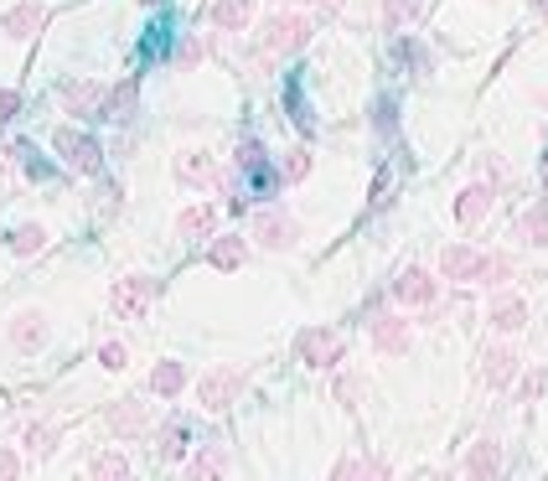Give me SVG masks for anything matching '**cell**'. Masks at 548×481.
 Here are the masks:
<instances>
[{
    "label": "cell",
    "instance_id": "cell-1",
    "mask_svg": "<svg viewBox=\"0 0 548 481\" xmlns=\"http://www.w3.org/2000/svg\"><path fill=\"white\" fill-rule=\"evenodd\" d=\"M311 16H300V11H280V16H269L264 21V32H259V47H264V57H290V52H300L311 42Z\"/></svg>",
    "mask_w": 548,
    "mask_h": 481
},
{
    "label": "cell",
    "instance_id": "cell-2",
    "mask_svg": "<svg viewBox=\"0 0 548 481\" xmlns=\"http://www.w3.org/2000/svg\"><path fill=\"white\" fill-rule=\"evenodd\" d=\"M295 357L306 368H342L347 363V342L331 332V326H306V332L295 337Z\"/></svg>",
    "mask_w": 548,
    "mask_h": 481
},
{
    "label": "cell",
    "instance_id": "cell-3",
    "mask_svg": "<svg viewBox=\"0 0 548 481\" xmlns=\"http://www.w3.org/2000/svg\"><path fill=\"white\" fill-rule=\"evenodd\" d=\"M156 295H161V285L150 280V275H125V280H114L109 306H114L119 321H140L150 306H156Z\"/></svg>",
    "mask_w": 548,
    "mask_h": 481
},
{
    "label": "cell",
    "instance_id": "cell-4",
    "mask_svg": "<svg viewBox=\"0 0 548 481\" xmlns=\"http://www.w3.org/2000/svg\"><path fill=\"white\" fill-rule=\"evenodd\" d=\"M243 383H249V373H243V368H212V373L197 378V404L207 414H223L243 394Z\"/></svg>",
    "mask_w": 548,
    "mask_h": 481
},
{
    "label": "cell",
    "instance_id": "cell-5",
    "mask_svg": "<svg viewBox=\"0 0 548 481\" xmlns=\"http://www.w3.org/2000/svg\"><path fill=\"white\" fill-rule=\"evenodd\" d=\"M393 300H399V306H409V311H430L435 300H440V280H435L424 264H404L399 280H393Z\"/></svg>",
    "mask_w": 548,
    "mask_h": 481
},
{
    "label": "cell",
    "instance_id": "cell-6",
    "mask_svg": "<svg viewBox=\"0 0 548 481\" xmlns=\"http://www.w3.org/2000/svg\"><path fill=\"white\" fill-rule=\"evenodd\" d=\"M481 378H486V388L507 394V388L523 378V352H517L507 337H497L492 347H486V357H481Z\"/></svg>",
    "mask_w": 548,
    "mask_h": 481
},
{
    "label": "cell",
    "instance_id": "cell-7",
    "mask_svg": "<svg viewBox=\"0 0 548 481\" xmlns=\"http://www.w3.org/2000/svg\"><path fill=\"white\" fill-rule=\"evenodd\" d=\"M52 145H57V156H63L73 171H83V176H99V166H104V145H99L94 135L57 130V135H52Z\"/></svg>",
    "mask_w": 548,
    "mask_h": 481
},
{
    "label": "cell",
    "instance_id": "cell-8",
    "mask_svg": "<svg viewBox=\"0 0 548 481\" xmlns=\"http://www.w3.org/2000/svg\"><path fill=\"white\" fill-rule=\"evenodd\" d=\"M254 238H259V249L269 254H285L300 244V223L290 213H280V207H264V213L254 218Z\"/></svg>",
    "mask_w": 548,
    "mask_h": 481
},
{
    "label": "cell",
    "instance_id": "cell-9",
    "mask_svg": "<svg viewBox=\"0 0 548 481\" xmlns=\"http://www.w3.org/2000/svg\"><path fill=\"white\" fill-rule=\"evenodd\" d=\"M481 269H486V249H476V244H450V249L440 254V275L455 280V285L481 280Z\"/></svg>",
    "mask_w": 548,
    "mask_h": 481
},
{
    "label": "cell",
    "instance_id": "cell-10",
    "mask_svg": "<svg viewBox=\"0 0 548 481\" xmlns=\"http://www.w3.org/2000/svg\"><path fill=\"white\" fill-rule=\"evenodd\" d=\"M42 26H47V6H42V0H21V6H11L6 16H0V32H6L11 42H32Z\"/></svg>",
    "mask_w": 548,
    "mask_h": 481
},
{
    "label": "cell",
    "instance_id": "cell-11",
    "mask_svg": "<svg viewBox=\"0 0 548 481\" xmlns=\"http://www.w3.org/2000/svg\"><path fill=\"white\" fill-rule=\"evenodd\" d=\"M492 182H466L461 192H455V207H450V213H455V223H461V228H476L486 213H492Z\"/></svg>",
    "mask_w": 548,
    "mask_h": 481
},
{
    "label": "cell",
    "instance_id": "cell-12",
    "mask_svg": "<svg viewBox=\"0 0 548 481\" xmlns=\"http://www.w3.org/2000/svg\"><path fill=\"white\" fill-rule=\"evenodd\" d=\"M233 161H238V171L249 176L259 192H274V182H280V171H269V156H264V145H259V140H238Z\"/></svg>",
    "mask_w": 548,
    "mask_h": 481
},
{
    "label": "cell",
    "instance_id": "cell-13",
    "mask_svg": "<svg viewBox=\"0 0 548 481\" xmlns=\"http://www.w3.org/2000/svg\"><path fill=\"white\" fill-rule=\"evenodd\" d=\"M373 347H378L383 357H404V352L414 347V326H409L404 316H393V311L378 316V321H373Z\"/></svg>",
    "mask_w": 548,
    "mask_h": 481
},
{
    "label": "cell",
    "instance_id": "cell-14",
    "mask_svg": "<svg viewBox=\"0 0 548 481\" xmlns=\"http://www.w3.org/2000/svg\"><path fill=\"white\" fill-rule=\"evenodd\" d=\"M57 94H63V104H68L73 114L99 119V114H104V99H109V88H104V83H94V78H78V83H63Z\"/></svg>",
    "mask_w": 548,
    "mask_h": 481
},
{
    "label": "cell",
    "instance_id": "cell-15",
    "mask_svg": "<svg viewBox=\"0 0 548 481\" xmlns=\"http://www.w3.org/2000/svg\"><path fill=\"white\" fill-rule=\"evenodd\" d=\"M486 326H492L497 337H517L528 326V300L523 295H497L492 311H486Z\"/></svg>",
    "mask_w": 548,
    "mask_h": 481
},
{
    "label": "cell",
    "instance_id": "cell-16",
    "mask_svg": "<svg viewBox=\"0 0 548 481\" xmlns=\"http://www.w3.org/2000/svg\"><path fill=\"white\" fill-rule=\"evenodd\" d=\"M176 182L181 187H218L223 176H218V161H212L207 150H181L176 156Z\"/></svg>",
    "mask_w": 548,
    "mask_h": 481
},
{
    "label": "cell",
    "instance_id": "cell-17",
    "mask_svg": "<svg viewBox=\"0 0 548 481\" xmlns=\"http://www.w3.org/2000/svg\"><path fill=\"white\" fill-rule=\"evenodd\" d=\"M466 476L486 481V476H502V440L497 435H481L476 445H466Z\"/></svg>",
    "mask_w": 548,
    "mask_h": 481
},
{
    "label": "cell",
    "instance_id": "cell-18",
    "mask_svg": "<svg viewBox=\"0 0 548 481\" xmlns=\"http://www.w3.org/2000/svg\"><path fill=\"white\" fill-rule=\"evenodd\" d=\"M212 26L218 32H249V21H254V0H212Z\"/></svg>",
    "mask_w": 548,
    "mask_h": 481
},
{
    "label": "cell",
    "instance_id": "cell-19",
    "mask_svg": "<svg viewBox=\"0 0 548 481\" xmlns=\"http://www.w3.org/2000/svg\"><path fill=\"white\" fill-rule=\"evenodd\" d=\"M145 425H150V409L140 399H119L109 409V430L114 435H145Z\"/></svg>",
    "mask_w": 548,
    "mask_h": 481
},
{
    "label": "cell",
    "instance_id": "cell-20",
    "mask_svg": "<svg viewBox=\"0 0 548 481\" xmlns=\"http://www.w3.org/2000/svg\"><path fill=\"white\" fill-rule=\"evenodd\" d=\"M243 259H249V238H238V233L212 238V249H207V264L212 269H243Z\"/></svg>",
    "mask_w": 548,
    "mask_h": 481
},
{
    "label": "cell",
    "instance_id": "cell-21",
    "mask_svg": "<svg viewBox=\"0 0 548 481\" xmlns=\"http://www.w3.org/2000/svg\"><path fill=\"white\" fill-rule=\"evenodd\" d=\"M11 342H16L21 352H37V347L47 342V316H42V311H21V316L11 321Z\"/></svg>",
    "mask_w": 548,
    "mask_h": 481
},
{
    "label": "cell",
    "instance_id": "cell-22",
    "mask_svg": "<svg viewBox=\"0 0 548 481\" xmlns=\"http://www.w3.org/2000/svg\"><path fill=\"white\" fill-rule=\"evenodd\" d=\"M212 228H218V207H212V202H197V207H187V213L176 218L181 238H207Z\"/></svg>",
    "mask_w": 548,
    "mask_h": 481
},
{
    "label": "cell",
    "instance_id": "cell-23",
    "mask_svg": "<svg viewBox=\"0 0 548 481\" xmlns=\"http://www.w3.org/2000/svg\"><path fill=\"white\" fill-rule=\"evenodd\" d=\"M223 471H228V450L223 445H202L197 456L187 461V476L192 481H212V476H223Z\"/></svg>",
    "mask_w": 548,
    "mask_h": 481
},
{
    "label": "cell",
    "instance_id": "cell-24",
    "mask_svg": "<svg viewBox=\"0 0 548 481\" xmlns=\"http://www.w3.org/2000/svg\"><path fill=\"white\" fill-rule=\"evenodd\" d=\"M187 363H156V373H150V394H161V399H176L181 388H187Z\"/></svg>",
    "mask_w": 548,
    "mask_h": 481
},
{
    "label": "cell",
    "instance_id": "cell-25",
    "mask_svg": "<svg viewBox=\"0 0 548 481\" xmlns=\"http://www.w3.org/2000/svg\"><path fill=\"white\" fill-rule=\"evenodd\" d=\"M517 238H523V244H533V249H548V202L528 207V213L517 218Z\"/></svg>",
    "mask_w": 548,
    "mask_h": 481
},
{
    "label": "cell",
    "instance_id": "cell-26",
    "mask_svg": "<svg viewBox=\"0 0 548 481\" xmlns=\"http://www.w3.org/2000/svg\"><path fill=\"white\" fill-rule=\"evenodd\" d=\"M135 99H140V83L125 78V83H119L114 94L104 99V114H99V119H114V125H119V119H130V114H135Z\"/></svg>",
    "mask_w": 548,
    "mask_h": 481
},
{
    "label": "cell",
    "instance_id": "cell-27",
    "mask_svg": "<svg viewBox=\"0 0 548 481\" xmlns=\"http://www.w3.org/2000/svg\"><path fill=\"white\" fill-rule=\"evenodd\" d=\"M419 16H424V0H383V32H404Z\"/></svg>",
    "mask_w": 548,
    "mask_h": 481
},
{
    "label": "cell",
    "instance_id": "cell-28",
    "mask_svg": "<svg viewBox=\"0 0 548 481\" xmlns=\"http://www.w3.org/2000/svg\"><path fill=\"white\" fill-rule=\"evenodd\" d=\"M88 476H99V481H119V476H130V456H125V450H104V456L88 461Z\"/></svg>",
    "mask_w": 548,
    "mask_h": 481
},
{
    "label": "cell",
    "instance_id": "cell-29",
    "mask_svg": "<svg viewBox=\"0 0 548 481\" xmlns=\"http://www.w3.org/2000/svg\"><path fill=\"white\" fill-rule=\"evenodd\" d=\"M393 52H399V63L414 68V73H430L435 68V52L424 47V42H414V37H399V47H393Z\"/></svg>",
    "mask_w": 548,
    "mask_h": 481
},
{
    "label": "cell",
    "instance_id": "cell-30",
    "mask_svg": "<svg viewBox=\"0 0 548 481\" xmlns=\"http://www.w3.org/2000/svg\"><path fill=\"white\" fill-rule=\"evenodd\" d=\"M156 450H161V461H181V456H187V425H181V419H166Z\"/></svg>",
    "mask_w": 548,
    "mask_h": 481
},
{
    "label": "cell",
    "instance_id": "cell-31",
    "mask_svg": "<svg viewBox=\"0 0 548 481\" xmlns=\"http://www.w3.org/2000/svg\"><path fill=\"white\" fill-rule=\"evenodd\" d=\"M47 249V228H37V223H21L16 233H11V254H42Z\"/></svg>",
    "mask_w": 548,
    "mask_h": 481
},
{
    "label": "cell",
    "instance_id": "cell-32",
    "mask_svg": "<svg viewBox=\"0 0 548 481\" xmlns=\"http://www.w3.org/2000/svg\"><path fill=\"white\" fill-rule=\"evenodd\" d=\"M311 150L306 145H295V150H285V161H280V182H306L311 176Z\"/></svg>",
    "mask_w": 548,
    "mask_h": 481
},
{
    "label": "cell",
    "instance_id": "cell-33",
    "mask_svg": "<svg viewBox=\"0 0 548 481\" xmlns=\"http://www.w3.org/2000/svg\"><path fill=\"white\" fill-rule=\"evenodd\" d=\"M507 280H512V259H507V249H492V254H486V269H481V280H476V285L502 290Z\"/></svg>",
    "mask_w": 548,
    "mask_h": 481
},
{
    "label": "cell",
    "instance_id": "cell-34",
    "mask_svg": "<svg viewBox=\"0 0 548 481\" xmlns=\"http://www.w3.org/2000/svg\"><path fill=\"white\" fill-rule=\"evenodd\" d=\"M26 450H32V456H52L57 450V425H47V419L26 425Z\"/></svg>",
    "mask_w": 548,
    "mask_h": 481
},
{
    "label": "cell",
    "instance_id": "cell-35",
    "mask_svg": "<svg viewBox=\"0 0 548 481\" xmlns=\"http://www.w3.org/2000/svg\"><path fill=\"white\" fill-rule=\"evenodd\" d=\"M331 394H337V404L347 414H357V399H362V378L357 373H337V383H331Z\"/></svg>",
    "mask_w": 548,
    "mask_h": 481
},
{
    "label": "cell",
    "instance_id": "cell-36",
    "mask_svg": "<svg viewBox=\"0 0 548 481\" xmlns=\"http://www.w3.org/2000/svg\"><path fill=\"white\" fill-rule=\"evenodd\" d=\"M99 363H104L109 373H125V368H130V347H125V342H104V347H99Z\"/></svg>",
    "mask_w": 548,
    "mask_h": 481
},
{
    "label": "cell",
    "instance_id": "cell-37",
    "mask_svg": "<svg viewBox=\"0 0 548 481\" xmlns=\"http://www.w3.org/2000/svg\"><path fill=\"white\" fill-rule=\"evenodd\" d=\"M388 192H393V171L383 166V171L373 176V197H368V207H373V213H378V207H388Z\"/></svg>",
    "mask_w": 548,
    "mask_h": 481
},
{
    "label": "cell",
    "instance_id": "cell-38",
    "mask_svg": "<svg viewBox=\"0 0 548 481\" xmlns=\"http://www.w3.org/2000/svg\"><path fill=\"white\" fill-rule=\"evenodd\" d=\"M16 109H21V94H16V88H0V125H11Z\"/></svg>",
    "mask_w": 548,
    "mask_h": 481
},
{
    "label": "cell",
    "instance_id": "cell-39",
    "mask_svg": "<svg viewBox=\"0 0 548 481\" xmlns=\"http://www.w3.org/2000/svg\"><path fill=\"white\" fill-rule=\"evenodd\" d=\"M331 476H337V481H342V476H368V461H357V456H342L337 466H331Z\"/></svg>",
    "mask_w": 548,
    "mask_h": 481
},
{
    "label": "cell",
    "instance_id": "cell-40",
    "mask_svg": "<svg viewBox=\"0 0 548 481\" xmlns=\"http://www.w3.org/2000/svg\"><path fill=\"white\" fill-rule=\"evenodd\" d=\"M11 476H21V456H16V450H6V445H0V481H11Z\"/></svg>",
    "mask_w": 548,
    "mask_h": 481
},
{
    "label": "cell",
    "instance_id": "cell-41",
    "mask_svg": "<svg viewBox=\"0 0 548 481\" xmlns=\"http://www.w3.org/2000/svg\"><path fill=\"white\" fill-rule=\"evenodd\" d=\"M202 52H207V47H202L197 37H187V42H181V52H176V63H181V68H192V63H197Z\"/></svg>",
    "mask_w": 548,
    "mask_h": 481
},
{
    "label": "cell",
    "instance_id": "cell-42",
    "mask_svg": "<svg viewBox=\"0 0 548 481\" xmlns=\"http://www.w3.org/2000/svg\"><path fill=\"white\" fill-rule=\"evenodd\" d=\"M543 388H548V373H533V378L523 383V394H517V399L528 404V399H538V394H543Z\"/></svg>",
    "mask_w": 548,
    "mask_h": 481
},
{
    "label": "cell",
    "instance_id": "cell-43",
    "mask_svg": "<svg viewBox=\"0 0 548 481\" xmlns=\"http://www.w3.org/2000/svg\"><path fill=\"white\" fill-rule=\"evenodd\" d=\"M378 130H393V104H378V119H373Z\"/></svg>",
    "mask_w": 548,
    "mask_h": 481
},
{
    "label": "cell",
    "instance_id": "cell-44",
    "mask_svg": "<svg viewBox=\"0 0 548 481\" xmlns=\"http://www.w3.org/2000/svg\"><path fill=\"white\" fill-rule=\"evenodd\" d=\"M306 6H316V11H342V0H306Z\"/></svg>",
    "mask_w": 548,
    "mask_h": 481
},
{
    "label": "cell",
    "instance_id": "cell-45",
    "mask_svg": "<svg viewBox=\"0 0 548 481\" xmlns=\"http://www.w3.org/2000/svg\"><path fill=\"white\" fill-rule=\"evenodd\" d=\"M533 11H538V16L548 21V0H533Z\"/></svg>",
    "mask_w": 548,
    "mask_h": 481
},
{
    "label": "cell",
    "instance_id": "cell-46",
    "mask_svg": "<svg viewBox=\"0 0 548 481\" xmlns=\"http://www.w3.org/2000/svg\"><path fill=\"white\" fill-rule=\"evenodd\" d=\"M543 192H548V156H543Z\"/></svg>",
    "mask_w": 548,
    "mask_h": 481
}]
</instances>
